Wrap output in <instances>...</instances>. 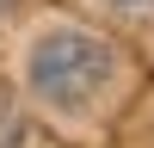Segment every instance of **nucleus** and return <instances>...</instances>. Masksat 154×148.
Masks as SVG:
<instances>
[{"instance_id": "obj_1", "label": "nucleus", "mask_w": 154, "mask_h": 148, "mask_svg": "<svg viewBox=\"0 0 154 148\" xmlns=\"http://www.w3.org/2000/svg\"><path fill=\"white\" fill-rule=\"evenodd\" d=\"M111 74H117V49L93 31H74V25L37 37L31 49V93L56 111H86L111 86Z\"/></svg>"}, {"instance_id": "obj_2", "label": "nucleus", "mask_w": 154, "mask_h": 148, "mask_svg": "<svg viewBox=\"0 0 154 148\" xmlns=\"http://www.w3.org/2000/svg\"><path fill=\"white\" fill-rule=\"evenodd\" d=\"M12 6H19V0H0V12H12Z\"/></svg>"}]
</instances>
